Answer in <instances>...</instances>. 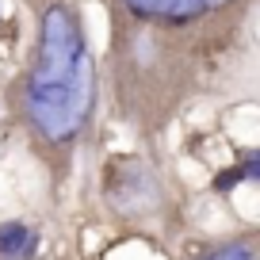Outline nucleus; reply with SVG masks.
<instances>
[{
	"instance_id": "4",
	"label": "nucleus",
	"mask_w": 260,
	"mask_h": 260,
	"mask_svg": "<svg viewBox=\"0 0 260 260\" xmlns=\"http://www.w3.org/2000/svg\"><path fill=\"white\" fill-rule=\"evenodd\" d=\"M207 260H256V252L249 249V245H230V249H218L214 256Z\"/></svg>"
},
{
	"instance_id": "1",
	"label": "nucleus",
	"mask_w": 260,
	"mask_h": 260,
	"mask_svg": "<svg viewBox=\"0 0 260 260\" xmlns=\"http://www.w3.org/2000/svg\"><path fill=\"white\" fill-rule=\"evenodd\" d=\"M92 111V61L73 16L50 8L27 81V115L46 142H69Z\"/></svg>"
},
{
	"instance_id": "2",
	"label": "nucleus",
	"mask_w": 260,
	"mask_h": 260,
	"mask_svg": "<svg viewBox=\"0 0 260 260\" xmlns=\"http://www.w3.org/2000/svg\"><path fill=\"white\" fill-rule=\"evenodd\" d=\"M134 16L142 19H161V23H187V19L203 16V12L218 8L226 0H122Z\"/></svg>"
},
{
	"instance_id": "6",
	"label": "nucleus",
	"mask_w": 260,
	"mask_h": 260,
	"mask_svg": "<svg viewBox=\"0 0 260 260\" xmlns=\"http://www.w3.org/2000/svg\"><path fill=\"white\" fill-rule=\"evenodd\" d=\"M241 172H245V180H256V176H260V157H256V153H252V157H245Z\"/></svg>"
},
{
	"instance_id": "5",
	"label": "nucleus",
	"mask_w": 260,
	"mask_h": 260,
	"mask_svg": "<svg viewBox=\"0 0 260 260\" xmlns=\"http://www.w3.org/2000/svg\"><path fill=\"white\" fill-rule=\"evenodd\" d=\"M241 176H245L241 169H230V172H222V176L214 180V187H218V191H230V187H234V184H237Z\"/></svg>"
},
{
	"instance_id": "3",
	"label": "nucleus",
	"mask_w": 260,
	"mask_h": 260,
	"mask_svg": "<svg viewBox=\"0 0 260 260\" xmlns=\"http://www.w3.org/2000/svg\"><path fill=\"white\" fill-rule=\"evenodd\" d=\"M35 249V237L27 226H19V222H4L0 226V256L4 260H16V256H31Z\"/></svg>"
}]
</instances>
